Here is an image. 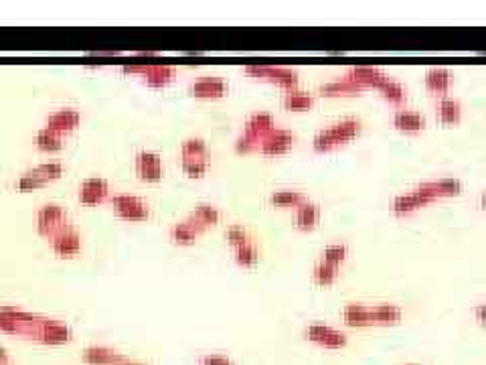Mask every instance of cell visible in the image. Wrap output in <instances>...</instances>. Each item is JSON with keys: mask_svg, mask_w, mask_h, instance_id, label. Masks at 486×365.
<instances>
[{"mask_svg": "<svg viewBox=\"0 0 486 365\" xmlns=\"http://www.w3.org/2000/svg\"><path fill=\"white\" fill-rule=\"evenodd\" d=\"M360 132V122L357 118H344L331 128L320 130L314 136V151L328 152L337 149L340 144L351 142Z\"/></svg>", "mask_w": 486, "mask_h": 365, "instance_id": "obj_1", "label": "cell"}, {"mask_svg": "<svg viewBox=\"0 0 486 365\" xmlns=\"http://www.w3.org/2000/svg\"><path fill=\"white\" fill-rule=\"evenodd\" d=\"M69 228V219H67V214H65L63 207L55 205V203H49V205H43L37 214V230L39 234L47 236L49 239L63 232Z\"/></svg>", "mask_w": 486, "mask_h": 365, "instance_id": "obj_2", "label": "cell"}, {"mask_svg": "<svg viewBox=\"0 0 486 365\" xmlns=\"http://www.w3.org/2000/svg\"><path fill=\"white\" fill-rule=\"evenodd\" d=\"M245 71L250 73V75H255V77H259V80H268V82H272V84H278V86H282L284 89H296L298 86V73L296 71H292V69H288V67H274V65H250V67H245Z\"/></svg>", "mask_w": 486, "mask_h": 365, "instance_id": "obj_3", "label": "cell"}, {"mask_svg": "<svg viewBox=\"0 0 486 365\" xmlns=\"http://www.w3.org/2000/svg\"><path fill=\"white\" fill-rule=\"evenodd\" d=\"M306 339L314 345L324 347V349H342L349 343V339L342 331H338L335 327H328V325H320V322H312L306 327Z\"/></svg>", "mask_w": 486, "mask_h": 365, "instance_id": "obj_4", "label": "cell"}, {"mask_svg": "<svg viewBox=\"0 0 486 365\" xmlns=\"http://www.w3.org/2000/svg\"><path fill=\"white\" fill-rule=\"evenodd\" d=\"M112 205H114L116 214L128 221H144L150 215L149 205L142 199L132 197V195H114Z\"/></svg>", "mask_w": 486, "mask_h": 365, "instance_id": "obj_5", "label": "cell"}, {"mask_svg": "<svg viewBox=\"0 0 486 365\" xmlns=\"http://www.w3.org/2000/svg\"><path fill=\"white\" fill-rule=\"evenodd\" d=\"M136 172L146 183H158L162 179V158L152 151H142L136 154Z\"/></svg>", "mask_w": 486, "mask_h": 365, "instance_id": "obj_6", "label": "cell"}, {"mask_svg": "<svg viewBox=\"0 0 486 365\" xmlns=\"http://www.w3.org/2000/svg\"><path fill=\"white\" fill-rule=\"evenodd\" d=\"M51 248L55 254H59L63 258L77 256L82 252V236L73 228H67V230L51 237Z\"/></svg>", "mask_w": 486, "mask_h": 365, "instance_id": "obj_7", "label": "cell"}, {"mask_svg": "<svg viewBox=\"0 0 486 365\" xmlns=\"http://www.w3.org/2000/svg\"><path fill=\"white\" fill-rule=\"evenodd\" d=\"M71 337H73V333H71V329L67 325L53 321V319H43L37 341H41L45 345H63L69 343Z\"/></svg>", "mask_w": 486, "mask_h": 365, "instance_id": "obj_8", "label": "cell"}, {"mask_svg": "<svg viewBox=\"0 0 486 365\" xmlns=\"http://www.w3.org/2000/svg\"><path fill=\"white\" fill-rule=\"evenodd\" d=\"M344 80L363 89V87H379L381 84H383V82H387L389 77H387L383 71L375 69V67L359 65V67L349 69V73H347V77H344Z\"/></svg>", "mask_w": 486, "mask_h": 365, "instance_id": "obj_9", "label": "cell"}, {"mask_svg": "<svg viewBox=\"0 0 486 365\" xmlns=\"http://www.w3.org/2000/svg\"><path fill=\"white\" fill-rule=\"evenodd\" d=\"M296 136L292 132L275 128L272 134H268L266 138H261L259 142V152L264 154H284L294 147Z\"/></svg>", "mask_w": 486, "mask_h": 365, "instance_id": "obj_10", "label": "cell"}, {"mask_svg": "<svg viewBox=\"0 0 486 365\" xmlns=\"http://www.w3.org/2000/svg\"><path fill=\"white\" fill-rule=\"evenodd\" d=\"M190 96L201 100H215L227 94V82L221 77H201L189 87Z\"/></svg>", "mask_w": 486, "mask_h": 365, "instance_id": "obj_11", "label": "cell"}, {"mask_svg": "<svg viewBox=\"0 0 486 365\" xmlns=\"http://www.w3.org/2000/svg\"><path fill=\"white\" fill-rule=\"evenodd\" d=\"M107 195H109V185H107L106 179L93 177V179H87V181L82 183L79 201H82L84 205H98V203L106 201Z\"/></svg>", "mask_w": 486, "mask_h": 365, "instance_id": "obj_12", "label": "cell"}, {"mask_svg": "<svg viewBox=\"0 0 486 365\" xmlns=\"http://www.w3.org/2000/svg\"><path fill=\"white\" fill-rule=\"evenodd\" d=\"M430 203H434V199L418 187V189H416V191H411V193L395 197V201H393V214L395 215L413 214V211H418L420 207H425V205H430Z\"/></svg>", "mask_w": 486, "mask_h": 365, "instance_id": "obj_13", "label": "cell"}, {"mask_svg": "<svg viewBox=\"0 0 486 365\" xmlns=\"http://www.w3.org/2000/svg\"><path fill=\"white\" fill-rule=\"evenodd\" d=\"M82 359L87 365H120L122 362H126L118 351L104 347V345H91L84 349Z\"/></svg>", "mask_w": 486, "mask_h": 365, "instance_id": "obj_14", "label": "cell"}, {"mask_svg": "<svg viewBox=\"0 0 486 365\" xmlns=\"http://www.w3.org/2000/svg\"><path fill=\"white\" fill-rule=\"evenodd\" d=\"M79 120H82V114L77 110H71V107L57 110L55 114H51L47 118V128L55 130V132H59V134L65 136L67 132H71V130H75L79 126Z\"/></svg>", "mask_w": 486, "mask_h": 365, "instance_id": "obj_15", "label": "cell"}, {"mask_svg": "<svg viewBox=\"0 0 486 365\" xmlns=\"http://www.w3.org/2000/svg\"><path fill=\"white\" fill-rule=\"evenodd\" d=\"M420 189L430 195L434 201L442 199V197H456L462 193V181L460 179H440V181H432V183H423Z\"/></svg>", "mask_w": 486, "mask_h": 365, "instance_id": "obj_16", "label": "cell"}, {"mask_svg": "<svg viewBox=\"0 0 486 365\" xmlns=\"http://www.w3.org/2000/svg\"><path fill=\"white\" fill-rule=\"evenodd\" d=\"M342 321L347 327H353V329H365V327H373V321H371V308L365 306V304H347L342 308Z\"/></svg>", "mask_w": 486, "mask_h": 365, "instance_id": "obj_17", "label": "cell"}, {"mask_svg": "<svg viewBox=\"0 0 486 365\" xmlns=\"http://www.w3.org/2000/svg\"><path fill=\"white\" fill-rule=\"evenodd\" d=\"M275 130V120L272 114L268 112H255L254 116H250V120L245 122V130L243 132H250L255 138H266L268 134H272Z\"/></svg>", "mask_w": 486, "mask_h": 365, "instance_id": "obj_18", "label": "cell"}, {"mask_svg": "<svg viewBox=\"0 0 486 365\" xmlns=\"http://www.w3.org/2000/svg\"><path fill=\"white\" fill-rule=\"evenodd\" d=\"M425 87L438 96H446L452 87V73L446 67H432L425 73Z\"/></svg>", "mask_w": 486, "mask_h": 365, "instance_id": "obj_19", "label": "cell"}, {"mask_svg": "<svg viewBox=\"0 0 486 365\" xmlns=\"http://www.w3.org/2000/svg\"><path fill=\"white\" fill-rule=\"evenodd\" d=\"M393 126L402 132H422L425 128V118L413 110H400L393 114Z\"/></svg>", "mask_w": 486, "mask_h": 365, "instance_id": "obj_20", "label": "cell"}, {"mask_svg": "<svg viewBox=\"0 0 486 365\" xmlns=\"http://www.w3.org/2000/svg\"><path fill=\"white\" fill-rule=\"evenodd\" d=\"M371 308V321L377 327H393L402 321V308L395 304H375Z\"/></svg>", "mask_w": 486, "mask_h": 365, "instance_id": "obj_21", "label": "cell"}, {"mask_svg": "<svg viewBox=\"0 0 486 365\" xmlns=\"http://www.w3.org/2000/svg\"><path fill=\"white\" fill-rule=\"evenodd\" d=\"M201 232H203L201 228H197L190 219H187V221L174 223V225L170 228L169 236L170 239H172L174 244H179V246H190V244L197 241V237H199Z\"/></svg>", "mask_w": 486, "mask_h": 365, "instance_id": "obj_22", "label": "cell"}, {"mask_svg": "<svg viewBox=\"0 0 486 365\" xmlns=\"http://www.w3.org/2000/svg\"><path fill=\"white\" fill-rule=\"evenodd\" d=\"M320 221V207L317 203H310V201H304L302 205L296 207V228L298 230H314Z\"/></svg>", "mask_w": 486, "mask_h": 365, "instance_id": "obj_23", "label": "cell"}, {"mask_svg": "<svg viewBox=\"0 0 486 365\" xmlns=\"http://www.w3.org/2000/svg\"><path fill=\"white\" fill-rule=\"evenodd\" d=\"M189 219L197 228L205 230V228H209V225H217V223H219L221 211H219L217 207L209 205V203H201V205H197V207L190 211Z\"/></svg>", "mask_w": 486, "mask_h": 365, "instance_id": "obj_24", "label": "cell"}, {"mask_svg": "<svg viewBox=\"0 0 486 365\" xmlns=\"http://www.w3.org/2000/svg\"><path fill=\"white\" fill-rule=\"evenodd\" d=\"M174 73L176 71L170 65H146V69H144L146 84L152 87L169 86L170 82L174 80Z\"/></svg>", "mask_w": 486, "mask_h": 365, "instance_id": "obj_25", "label": "cell"}, {"mask_svg": "<svg viewBox=\"0 0 486 365\" xmlns=\"http://www.w3.org/2000/svg\"><path fill=\"white\" fill-rule=\"evenodd\" d=\"M282 104L288 107V110H294V112H304V110H310L312 104H314V96L308 94V91H298V89H290L284 94V100Z\"/></svg>", "mask_w": 486, "mask_h": 365, "instance_id": "obj_26", "label": "cell"}, {"mask_svg": "<svg viewBox=\"0 0 486 365\" xmlns=\"http://www.w3.org/2000/svg\"><path fill=\"white\" fill-rule=\"evenodd\" d=\"M35 144H37V149H39V151H45V152L59 151V149L63 147V134H59V132H55V130H51L45 126V128L37 132V136H35Z\"/></svg>", "mask_w": 486, "mask_h": 365, "instance_id": "obj_27", "label": "cell"}, {"mask_svg": "<svg viewBox=\"0 0 486 365\" xmlns=\"http://www.w3.org/2000/svg\"><path fill=\"white\" fill-rule=\"evenodd\" d=\"M438 116L444 124H458L462 120V106L454 98H442L438 104Z\"/></svg>", "mask_w": 486, "mask_h": 365, "instance_id": "obj_28", "label": "cell"}, {"mask_svg": "<svg viewBox=\"0 0 486 365\" xmlns=\"http://www.w3.org/2000/svg\"><path fill=\"white\" fill-rule=\"evenodd\" d=\"M235 260L243 268H254L255 264L259 262V250H257V244H255L254 237L250 241H245L243 246L235 248Z\"/></svg>", "mask_w": 486, "mask_h": 365, "instance_id": "obj_29", "label": "cell"}, {"mask_svg": "<svg viewBox=\"0 0 486 365\" xmlns=\"http://www.w3.org/2000/svg\"><path fill=\"white\" fill-rule=\"evenodd\" d=\"M377 89L383 94V98H385L387 102H391V104H395V106H402V104L407 102V89H405L400 82L387 80V82H383Z\"/></svg>", "mask_w": 486, "mask_h": 365, "instance_id": "obj_30", "label": "cell"}, {"mask_svg": "<svg viewBox=\"0 0 486 365\" xmlns=\"http://www.w3.org/2000/svg\"><path fill=\"white\" fill-rule=\"evenodd\" d=\"M338 278V266H333V264H326V262H318L312 270V280L318 286H331L335 284V280Z\"/></svg>", "mask_w": 486, "mask_h": 365, "instance_id": "obj_31", "label": "cell"}, {"mask_svg": "<svg viewBox=\"0 0 486 365\" xmlns=\"http://www.w3.org/2000/svg\"><path fill=\"white\" fill-rule=\"evenodd\" d=\"M306 201L304 193L300 191H275L270 195V203L278 207H298Z\"/></svg>", "mask_w": 486, "mask_h": 365, "instance_id": "obj_32", "label": "cell"}, {"mask_svg": "<svg viewBox=\"0 0 486 365\" xmlns=\"http://www.w3.org/2000/svg\"><path fill=\"white\" fill-rule=\"evenodd\" d=\"M181 167L190 179H201V177H205V172L209 169V161L201 158V156H190V158H183Z\"/></svg>", "mask_w": 486, "mask_h": 365, "instance_id": "obj_33", "label": "cell"}, {"mask_svg": "<svg viewBox=\"0 0 486 365\" xmlns=\"http://www.w3.org/2000/svg\"><path fill=\"white\" fill-rule=\"evenodd\" d=\"M360 91H363L360 87L351 84V82H347V80L333 82V84H326V86L320 87L322 96H355V94H360Z\"/></svg>", "mask_w": 486, "mask_h": 365, "instance_id": "obj_34", "label": "cell"}, {"mask_svg": "<svg viewBox=\"0 0 486 365\" xmlns=\"http://www.w3.org/2000/svg\"><path fill=\"white\" fill-rule=\"evenodd\" d=\"M347 256H349V248H347L344 244H333V246L324 248V252H322V262L333 264V266H338V268H340V264H344Z\"/></svg>", "mask_w": 486, "mask_h": 365, "instance_id": "obj_35", "label": "cell"}, {"mask_svg": "<svg viewBox=\"0 0 486 365\" xmlns=\"http://www.w3.org/2000/svg\"><path fill=\"white\" fill-rule=\"evenodd\" d=\"M181 154H183V158H190V156L207 158V142L203 138H189V140L183 142Z\"/></svg>", "mask_w": 486, "mask_h": 365, "instance_id": "obj_36", "label": "cell"}, {"mask_svg": "<svg viewBox=\"0 0 486 365\" xmlns=\"http://www.w3.org/2000/svg\"><path fill=\"white\" fill-rule=\"evenodd\" d=\"M225 237H227V244L233 246V250H235V248H239V246H243L245 241H250V239H252L250 232H248L243 225H237V223H233V225L227 228Z\"/></svg>", "mask_w": 486, "mask_h": 365, "instance_id": "obj_37", "label": "cell"}, {"mask_svg": "<svg viewBox=\"0 0 486 365\" xmlns=\"http://www.w3.org/2000/svg\"><path fill=\"white\" fill-rule=\"evenodd\" d=\"M43 185H47V181L35 169L31 172H26V174H22L21 179H19V183H17V187L21 191H31V189H37V187H43Z\"/></svg>", "mask_w": 486, "mask_h": 365, "instance_id": "obj_38", "label": "cell"}, {"mask_svg": "<svg viewBox=\"0 0 486 365\" xmlns=\"http://www.w3.org/2000/svg\"><path fill=\"white\" fill-rule=\"evenodd\" d=\"M35 171L39 172L43 179L49 183V181H55V179H59V177H61V172H63V165H59V163H45V165H39Z\"/></svg>", "mask_w": 486, "mask_h": 365, "instance_id": "obj_39", "label": "cell"}, {"mask_svg": "<svg viewBox=\"0 0 486 365\" xmlns=\"http://www.w3.org/2000/svg\"><path fill=\"white\" fill-rule=\"evenodd\" d=\"M259 138H255V136H252L250 132H243L241 136H239V140H237V144H235V149H237V152H252V151H259Z\"/></svg>", "mask_w": 486, "mask_h": 365, "instance_id": "obj_40", "label": "cell"}, {"mask_svg": "<svg viewBox=\"0 0 486 365\" xmlns=\"http://www.w3.org/2000/svg\"><path fill=\"white\" fill-rule=\"evenodd\" d=\"M199 365H235L229 359V357H225V355H215V353H209V355H203L201 359H199Z\"/></svg>", "mask_w": 486, "mask_h": 365, "instance_id": "obj_41", "label": "cell"}, {"mask_svg": "<svg viewBox=\"0 0 486 365\" xmlns=\"http://www.w3.org/2000/svg\"><path fill=\"white\" fill-rule=\"evenodd\" d=\"M474 315H476V319H478L480 325H486V304H480V306L474 311Z\"/></svg>", "mask_w": 486, "mask_h": 365, "instance_id": "obj_42", "label": "cell"}, {"mask_svg": "<svg viewBox=\"0 0 486 365\" xmlns=\"http://www.w3.org/2000/svg\"><path fill=\"white\" fill-rule=\"evenodd\" d=\"M0 365H13L8 353H6V349H2V347H0Z\"/></svg>", "mask_w": 486, "mask_h": 365, "instance_id": "obj_43", "label": "cell"}, {"mask_svg": "<svg viewBox=\"0 0 486 365\" xmlns=\"http://www.w3.org/2000/svg\"><path fill=\"white\" fill-rule=\"evenodd\" d=\"M120 365H144V364H138V362H122Z\"/></svg>", "mask_w": 486, "mask_h": 365, "instance_id": "obj_44", "label": "cell"}, {"mask_svg": "<svg viewBox=\"0 0 486 365\" xmlns=\"http://www.w3.org/2000/svg\"><path fill=\"white\" fill-rule=\"evenodd\" d=\"M480 205H483V207H485V209H486V193L483 195V197H480Z\"/></svg>", "mask_w": 486, "mask_h": 365, "instance_id": "obj_45", "label": "cell"}]
</instances>
